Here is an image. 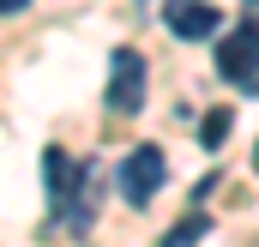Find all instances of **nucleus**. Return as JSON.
I'll use <instances>...</instances> for the list:
<instances>
[{"label":"nucleus","mask_w":259,"mask_h":247,"mask_svg":"<svg viewBox=\"0 0 259 247\" xmlns=\"http://www.w3.org/2000/svg\"><path fill=\"white\" fill-rule=\"evenodd\" d=\"M253 169H259V151H253Z\"/></svg>","instance_id":"1a4fd4ad"},{"label":"nucleus","mask_w":259,"mask_h":247,"mask_svg":"<svg viewBox=\"0 0 259 247\" xmlns=\"http://www.w3.org/2000/svg\"><path fill=\"white\" fill-rule=\"evenodd\" d=\"M109 109L115 115H139L145 109V55L127 49V43L109 55Z\"/></svg>","instance_id":"f257e3e1"},{"label":"nucleus","mask_w":259,"mask_h":247,"mask_svg":"<svg viewBox=\"0 0 259 247\" xmlns=\"http://www.w3.org/2000/svg\"><path fill=\"white\" fill-rule=\"evenodd\" d=\"M205 235H211V217H205V211H193V217H181V223H175L157 247H199Z\"/></svg>","instance_id":"39448f33"},{"label":"nucleus","mask_w":259,"mask_h":247,"mask_svg":"<svg viewBox=\"0 0 259 247\" xmlns=\"http://www.w3.org/2000/svg\"><path fill=\"white\" fill-rule=\"evenodd\" d=\"M163 24H169L181 43H205L223 18H217V6H211V0H169V6H163Z\"/></svg>","instance_id":"20e7f679"},{"label":"nucleus","mask_w":259,"mask_h":247,"mask_svg":"<svg viewBox=\"0 0 259 247\" xmlns=\"http://www.w3.org/2000/svg\"><path fill=\"white\" fill-rule=\"evenodd\" d=\"M229 127H235V115H229V109H211V115H205V127H199V145H205V151H217V145L229 139Z\"/></svg>","instance_id":"0eeeda50"},{"label":"nucleus","mask_w":259,"mask_h":247,"mask_svg":"<svg viewBox=\"0 0 259 247\" xmlns=\"http://www.w3.org/2000/svg\"><path fill=\"white\" fill-rule=\"evenodd\" d=\"M163 175H169L163 151H157V145H139L127 163H121V199H127V205H151L157 187H163Z\"/></svg>","instance_id":"7ed1b4c3"},{"label":"nucleus","mask_w":259,"mask_h":247,"mask_svg":"<svg viewBox=\"0 0 259 247\" xmlns=\"http://www.w3.org/2000/svg\"><path fill=\"white\" fill-rule=\"evenodd\" d=\"M24 6H30V0H0V18H6V12H24Z\"/></svg>","instance_id":"6e6552de"},{"label":"nucleus","mask_w":259,"mask_h":247,"mask_svg":"<svg viewBox=\"0 0 259 247\" xmlns=\"http://www.w3.org/2000/svg\"><path fill=\"white\" fill-rule=\"evenodd\" d=\"M217 72L223 78H235V85H247L253 91L259 78V24H235V30H223V43H217Z\"/></svg>","instance_id":"f03ea898"},{"label":"nucleus","mask_w":259,"mask_h":247,"mask_svg":"<svg viewBox=\"0 0 259 247\" xmlns=\"http://www.w3.org/2000/svg\"><path fill=\"white\" fill-rule=\"evenodd\" d=\"M42 181H49V193H55V199H61L66 181H72V163H66L61 145H49V151H42Z\"/></svg>","instance_id":"423d86ee"}]
</instances>
